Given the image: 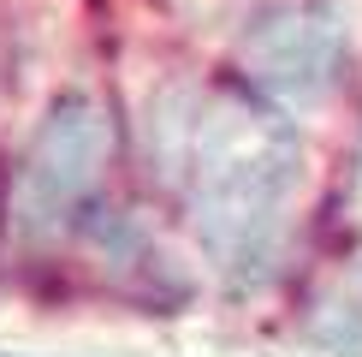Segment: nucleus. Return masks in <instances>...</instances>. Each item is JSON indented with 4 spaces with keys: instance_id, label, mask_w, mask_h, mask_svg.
I'll return each mask as SVG.
<instances>
[{
    "instance_id": "7ed1b4c3",
    "label": "nucleus",
    "mask_w": 362,
    "mask_h": 357,
    "mask_svg": "<svg viewBox=\"0 0 362 357\" xmlns=\"http://www.w3.org/2000/svg\"><path fill=\"white\" fill-rule=\"evenodd\" d=\"M244 66L262 89L285 101H315L327 96L344 66V24L327 6L291 0V6H267L244 30Z\"/></svg>"
},
{
    "instance_id": "20e7f679",
    "label": "nucleus",
    "mask_w": 362,
    "mask_h": 357,
    "mask_svg": "<svg viewBox=\"0 0 362 357\" xmlns=\"http://www.w3.org/2000/svg\"><path fill=\"white\" fill-rule=\"evenodd\" d=\"M339 316H344V322H351L356 334H362V274H356V286H351V304H344Z\"/></svg>"
},
{
    "instance_id": "39448f33",
    "label": "nucleus",
    "mask_w": 362,
    "mask_h": 357,
    "mask_svg": "<svg viewBox=\"0 0 362 357\" xmlns=\"http://www.w3.org/2000/svg\"><path fill=\"white\" fill-rule=\"evenodd\" d=\"M0 357H12V351H0Z\"/></svg>"
},
{
    "instance_id": "f03ea898",
    "label": "nucleus",
    "mask_w": 362,
    "mask_h": 357,
    "mask_svg": "<svg viewBox=\"0 0 362 357\" xmlns=\"http://www.w3.org/2000/svg\"><path fill=\"white\" fill-rule=\"evenodd\" d=\"M113 161V119L89 96H59L12 173V227L24 238H54L101 191Z\"/></svg>"
},
{
    "instance_id": "f257e3e1",
    "label": "nucleus",
    "mask_w": 362,
    "mask_h": 357,
    "mask_svg": "<svg viewBox=\"0 0 362 357\" xmlns=\"http://www.w3.org/2000/svg\"><path fill=\"white\" fill-rule=\"evenodd\" d=\"M167 161L214 268L232 280H262L303 185V143L291 119L244 89L178 96V113L167 119Z\"/></svg>"
}]
</instances>
